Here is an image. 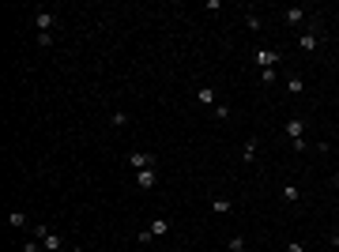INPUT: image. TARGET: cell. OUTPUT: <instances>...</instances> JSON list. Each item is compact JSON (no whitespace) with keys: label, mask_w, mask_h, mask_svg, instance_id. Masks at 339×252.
Segmentation results:
<instances>
[{"label":"cell","mask_w":339,"mask_h":252,"mask_svg":"<svg viewBox=\"0 0 339 252\" xmlns=\"http://www.w3.org/2000/svg\"><path fill=\"white\" fill-rule=\"evenodd\" d=\"M215 117H219V121H230V106H215Z\"/></svg>","instance_id":"obj_20"},{"label":"cell","mask_w":339,"mask_h":252,"mask_svg":"<svg viewBox=\"0 0 339 252\" xmlns=\"http://www.w3.org/2000/svg\"><path fill=\"white\" fill-rule=\"evenodd\" d=\"M128 169H136V173H140V169H151V166H159V158H155L151 151H128Z\"/></svg>","instance_id":"obj_1"},{"label":"cell","mask_w":339,"mask_h":252,"mask_svg":"<svg viewBox=\"0 0 339 252\" xmlns=\"http://www.w3.org/2000/svg\"><path fill=\"white\" fill-rule=\"evenodd\" d=\"M147 230H151L155 237H166V234H170V222H166V219H155V222H147Z\"/></svg>","instance_id":"obj_9"},{"label":"cell","mask_w":339,"mask_h":252,"mask_svg":"<svg viewBox=\"0 0 339 252\" xmlns=\"http://www.w3.org/2000/svg\"><path fill=\"white\" fill-rule=\"evenodd\" d=\"M226 245H230V252H241V249H245V237H237V234H234Z\"/></svg>","instance_id":"obj_17"},{"label":"cell","mask_w":339,"mask_h":252,"mask_svg":"<svg viewBox=\"0 0 339 252\" xmlns=\"http://www.w3.org/2000/svg\"><path fill=\"white\" fill-rule=\"evenodd\" d=\"M256 64H260V68H275V64H279V53H275V49H256Z\"/></svg>","instance_id":"obj_5"},{"label":"cell","mask_w":339,"mask_h":252,"mask_svg":"<svg viewBox=\"0 0 339 252\" xmlns=\"http://www.w3.org/2000/svg\"><path fill=\"white\" fill-rule=\"evenodd\" d=\"M34 23H38V34H49V30H53V11H38V15H34Z\"/></svg>","instance_id":"obj_7"},{"label":"cell","mask_w":339,"mask_h":252,"mask_svg":"<svg viewBox=\"0 0 339 252\" xmlns=\"http://www.w3.org/2000/svg\"><path fill=\"white\" fill-rule=\"evenodd\" d=\"M298 49H302V53H313V49H321V34H317V30H305L302 38H298Z\"/></svg>","instance_id":"obj_3"},{"label":"cell","mask_w":339,"mask_h":252,"mask_svg":"<svg viewBox=\"0 0 339 252\" xmlns=\"http://www.w3.org/2000/svg\"><path fill=\"white\" fill-rule=\"evenodd\" d=\"M283 19H287V23H302V19H305V8H287V11H283Z\"/></svg>","instance_id":"obj_11"},{"label":"cell","mask_w":339,"mask_h":252,"mask_svg":"<svg viewBox=\"0 0 339 252\" xmlns=\"http://www.w3.org/2000/svg\"><path fill=\"white\" fill-rule=\"evenodd\" d=\"M23 252H42V249H38V241H26V245H23Z\"/></svg>","instance_id":"obj_22"},{"label":"cell","mask_w":339,"mask_h":252,"mask_svg":"<svg viewBox=\"0 0 339 252\" xmlns=\"http://www.w3.org/2000/svg\"><path fill=\"white\" fill-rule=\"evenodd\" d=\"M336 181H339V177H336Z\"/></svg>","instance_id":"obj_24"},{"label":"cell","mask_w":339,"mask_h":252,"mask_svg":"<svg viewBox=\"0 0 339 252\" xmlns=\"http://www.w3.org/2000/svg\"><path fill=\"white\" fill-rule=\"evenodd\" d=\"M283 200H287V203H298V200H302V192H298V185H287V188H283Z\"/></svg>","instance_id":"obj_13"},{"label":"cell","mask_w":339,"mask_h":252,"mask_svg":"<svg viewBox=\"0 0 339 252\" xmlns=\"http://www.w3.org/2000/svg\"><path fill=\"white\" fill-rule=\"evenodd\" d=\"M42 249H45V252H60V237H57V234H49V237L42 241Z\"/></svg>","instance_id":"obj_14"},{"label":"cell","mask_w":339,"mask_h":252,"mask_svg":"<svg viewBox=\"0 0 339 252\" xmlns=\"http://www.w3.org/2000/svg\"><path fill=\"white\" fill-rule=\"evenodd\" d=\"M196 102H200V106H215V91L211 87H200V91H196Z\"/></svg>","instance_id":"obj_10"},{"label":"cell","mask_w":339,"mask_h":252,"mask_svg":"<svg viewBox=\"0 0 339 252\" xmlns=\"http://www.w3.org/2000/svg\"><path fill=\"white\" fill-rule=\"evenodd\" d=\"M332 245H336V249H339V230H336V234H332Z\"/></svg>","instance_id":"obj_23"},{"label":"cell","mask_w":339,"mask_h":252,"mask_svg":"<svg viewBox=\"0 0 339 252\" xmlns=\"http://www.w3.org/2000/svg\"><path fill=\"white\" fill-rule=\"evenodd\" d=\"M245 26H249V30H260L264 19H260V15H245Z\"/></svg>","instance_id":"obj_18"},{"label":"cell","mask_w":339,"mask_h":252,"mask_svg":"<svg viewBox=\"0 0 339 252\" xmlns=\"http://www.w3.org/2000/svg\"><path fill=\"white\" fill-rule=\"evenodd\" d=\"M283 132H287V139H290V143L305 139V121H302V117H290L287 125H283Z\"/></svg>","instance_id":"obj_2"},{"label":"cell","mask_w":339,"mask_h":252,"mask_svg":"<svg viewBox=\"0 0 339 252\" xmlns=\"http://www.w3.org/2000/svg\"><path fill=\"white\" fill-rule=\"evenodd\" d=\"M211 211H215V215H230V211H234V200H230V196H215Z\"/></svg>","instance_id":"obj_6"},{"label":"cell","mask_w":339,"mask_h":252,"mask_svg":"<svg viewBox=\"0 0 339 252\" xmlns=\"http://www.w3.org/2000/svg\"><path fill=\"white\" fill-rule=\"evenodd\" d=\"M287 91H290V94H302V91H305V79H302V76H290V79H287Z\"/></svg>","instance_id":"obj_12"},{"label":"cell","mask_w":339,"mask_h":252,"mask_svg":"<svg viewBox=\"0 0 339 252\" xmlns=\"http://www.w3.org/2000/svg\"><path fill=\"white\" fill-rule=\"evenodd\" d=\"M49 237V226H42V222H34V241H45Z\"/></svg>","instance_id":"obj_16"},{"label":"cell","mask_w":339,"mask_h":252,"mask_svg":"<svg viewBox=\"0 0 339 252\" xmlns=\"http://www.w3.org/2000/svg\"><path fill=\"white\" fill-rule=\"evenodd\" d=\"M110 121H113V125H117V128H125V125H128V113H121V110H117V113H113Z\"/></svg>","instance_id":"obj_19"},{"label":"cell","mask_w":339,"mask_h":252,"mask_svg":"<svg viewBox=\"0 0 339 252\" xmlns=\"http://www.w3.org/2000/svg\"><path fill=\"white\" fill-rule=\"evenodd\" d=\"M8 226H26V215H23V211H11V215H8Z\"/></svg>","instance_id":"obj_15"},{"label":"cell","mask_w":339,"mask_h":252,"mask_svg":"<svg viewBox=\"0 0 339 252\" xmlns=\"http://www.w3.org/2000/svg\"><path fill=\"white\" fill-rule=\"evenodd\" d=\"M256 154H260V139H245V147H241V158H245V162H253Z\"/></svg>","instance_id":"obj_8"},{"label":"cell","mask_w":339,"mask_h":252,"mask_svg":"<svg viewBox=\"0 0 339 252\" xmlns=\"http://www.w3.org/2000/svg\"><path fill=\"white\" fill-rule=\"evenodd\" d=\"M136 185H140V188H155V185H159V166L140 169V173H136Z\"/></svg>","instance_id":"obj_4"},{"label":"cell","mask_w":339,"mask_h":252,"mask_svg":"<svg viewBox=\"0 0 339 252\" xmlns=\"http://www.w3.org/2000/svg\"><path fill=\"white\" fill-rule=\"evenodd\" d=\"M287 252H305V245H302V241H290V245H287Z\"/></svg>","instance_id":"obj_21"}]
</instances>
